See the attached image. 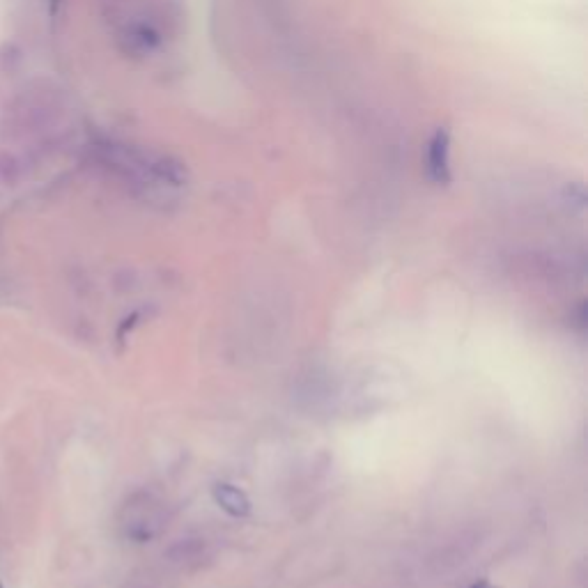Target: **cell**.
I'll return each instance as SVG.
<instances>
[{
    "label": "cell",
    "instance_id": "cell-1",
    "mask_svg": "<svg viewBox=\"0 0 588 588\" xmlns=\"http://www.w3.org/2000/svg\"><path fill=\"white\" fill-rule=\"evenodd\" d=\"M214 499L228 515L232 517H246L251 513V501L239 487L230 483H219L214 487Z\"/></svg>",
    "mask_w": 588,
    "mask_h": 588
},
{
    "label": "cell",
    "instance_id": "cell-2",
    "mask_svg": "<svg viewBox=\"0 0 588 588\" xmlns=\"http://www.w3.org/2000/svg\"><path fill=\"white\" fill-rule=\"evenodd\" d=\"M428 168H430V175L435 177L437 182H446L448 180V141H446V134H437L435 138H432L430 152H428Z\"/></svg>",
    "mask_w": 588,
    "mask_h": 588
},
{
    "label": "cell",
    "instance_id": "cell-3",
    "mask_svg": "<svg viewBox=\"0 0 588 588\" xmlns=\"http://www.w3.org/2000/svg\"><path fill=\"white\" fill-rule=\"evenodd\" d=\"M471 588H492L490 584H485V582H481V584H476V586H471Z\"/></svg>",
    "mask_w": 588,
    "mask_h": 588
},
{
    "label": "cell",
    "instance_id": "cell-4",
    "mask_svg": "<svg viewBox=\"0 0 588 588\" xmlns=\"http://www.w3.org/2000/svg\"><path fill=\"white\" fill-rule=\"evenodd\" d=\"M58 3H60V0H51V5H53V12H56V7H58Z\"/></svg>",
    "mask_w": 588,
    "mask_h": 588
},
{
    "label": "cell",
    "instance_id": "cell-5",
    "mask_svg": "<svg viewBox=\"0 0 588 588\" xmlns=\"http://www.w3.org/2000/svg\"><path fill=\"white\" fill-rule=\"evenodd\" d=\"M0 588H3V586H0Z\"/></svg>",
    "mask_w": 588,
    "mask_h": 588
}]
</instances>
